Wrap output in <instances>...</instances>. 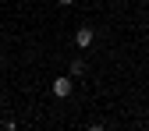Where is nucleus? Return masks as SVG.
I'll use <instances>...</instances> for the list:
<instances>
[{
  "label": "nucleus",
  "mask_w": 149,
  "mask_h": 131,
  "mask_svg": "<svg viewBox=\"0 0 149 131\" xmlns=\"http://www.w3.org/2000/svg\"><path fill=\"white\" fill-rule=\"evenodd\" d=\"M89 43H92V28H78V32H74V46H82V50H85Z\"/></svg>",
  "instance_id": "f03ea898"
},
{
  "label": "nucleus",
  "mask_w": 149,
  "mask_h": 131,
  "mask_svg": "<svg viewBox=\"0 0 149 131\" xmlns=\"http://www.w3.org/2000/svg\"><path fill=\"white\" fill-rule=\"evenodd\" d=\"M82 74H85V64L82 60H71V78H82Z\"/></svg>",
  "instance_id": "7ed1b4c3"
},
{
  "label": "nucleus",
  "mask_w": 149,
  "mask_h": 131,
  "mask_svg": "<svg viewBox=\"0 0 149 131\" xmlns=\"http://www.w3.org/2000/svg\"><path fill=\"white\" fill-rule=\"evenodd\" d=\"M57 4H74V0H57Z\"/></svg>",
  "instance_id": "20e7f679"
},
{
  "label": "nucleus",
  "mask_w": 149,
  "mask_h": 131,
  "mask_svg": "<svg viewBox=\"0 0 149 131\" xmlns=\"http://www.w3.org/2000/svg\"><path fill=\"white\" fill-rule=\"evenodd\" d=\"M53 96H71V78H53Z\"/></svg>",
  "instance_id": "f257e3e1"
}]
</instances>
